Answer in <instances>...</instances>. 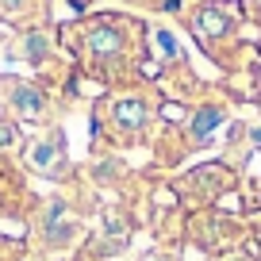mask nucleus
Segmentation results:
<instances>
[{
  "label": "nucleus",
  "instance_id": "nucleus-4",
  "mask_svg": "<svg viewBox=\"0 0 261 261\" xmlns=\"http://www.w3.org/2000/svg\"><path fill=\"white\" fill-rule=\"evenodd\" d=\"M115 119H119L123 127H142V119H146V108H142L139 100H123V104L115 108Z\"/></svg>",
  "mask_w": 261,
  "mask_h": 261
},
{
  "label": "nucleus",
  "instance_id": "nucleus-15",
  "mask_svg": "<svg viewBox=\"0 0 261 261\" xmlns=\"http://www.w3.org/2000/svg\"><path fill=\"white\" fill-rule=\"evenodd\" d=\"M0 4H4V8H8V4H12V8H16V4H19V0H0Z\"/></svg>",
  "mask_w": 261,
  "mask_h": 261
},
{
  "label": "nucleus",
  "instance_id": "nucleus-9",
  "mask_svg": "<svg viewBox=\"0 0 261 261\" xmlns=\"http://www.w3.org/2000/svg\"><path fill=\"white\" fill-rule=\"evenodd\" d=\"M42 46H46V39H42V35H27V58H39Z\"/></svg>",
  "mask_w": 261,
  "mask_h": 261
},
{
  "label": "nucleus",
  "instance_id": "nucleus-3",
  "mask_svg": "<svg viewBox=\"0 0 261 261\" xmlns=\"http://www.w3.org/2000/svg\"><path fill=\"white\" fill-rule=\"evenodd\" d=\"M89 46H92V54L112 58L115 50H119V35H115L112 27H100V31H92V35H89Z\"/></svg>",
  "mask_w": 261,
  "mask_h": 261
},
{
  "label": "nucleus",
  "instance_id": "nucleus-5",
  "mask_svg": "<svg viewBox=\"0 0 261 261\" xmlns=\"http://www.w3.org/2000/svg\"><path fill=\"white\" fill-rule=\"evenodd\" d=\"M69 227H73V219H65V207L54 200V207H50V238L62 242V238L69 234Z\"/></svg>",
  "mask_w": 261,
  "mask_h": 261
},
{
  "label": "nucleus",
  "instance_id": "nucleus-10",
  "mask_svg": "<svg viewBox=\"0 0 261 261\" xmlns=\"http://www.w3.org/2000/svg\"><path fill=\"white\" fill-rule=\"evenodd\" d=\"M12 142H16V130L8 123H0V146H12Z\"/></svg>",
  "mask_w": 261,
  "mask_h": 261
},
{
  "label": "nucleus",
  "instance_id": "nucleus-12",
  "mask_svg": "<svg viewBox=\"0 0 261 261\" xmlns=\"http://www.w3.org/2000/svg\"><path fill=\"white\" fill-rule=\"evenodd\" d=\"M165 119H180V108L177 104H165Z\"/></svg>",
  "mask_w": 261,
  "mask_h": 261
},
{
  "label": "nucleus",
  "instance_id": "nucleus-8",
  "mask_svg": "<svg viewBox=\"0 0 261 261\" xmlns=\"http://www.w3.org/2000/svg\"><path fill=\"white\" fill-rule=\"evenodd\" d=\"M219 119H223L219 112H204V115H200V119H196V135L204 139V135H207V130H212V127H215V123H219Z\"/></svg>",
  "mask_w": 261,
  "mask_h": 261
},
{
  "label": "nucleus",
  "instance_id": "nucleus-2",
  "mask_svg": "<svg viewBox=\"0 0 261 261\" xmlns=\"http://www.w3.org/2000/svg\"><path fill=\"white\" fill-rule=\"evenodd\" d=\"M27 158H31V165H35L39 173L54 177V169H58V146H54V142H35Z\"/></svg>",
  "mask_w": 261,
  "mask_h": 261
},
{
  "label": "nucleus",
  "instance_id": "nucleus-13",
  "mask_svg": "<svg viewBox=\"0 0 261 261\" xmlns=\"http://www.w3.org/2000/svg\"><path fill=\"white\" fill-rule=\"evenodd\" d=\"M253 142H257V146H261V127H257V130H253Z\"/></svg>",
  "mask_w": 261,
  "mask_h": 261
},
{
  "label": "nucleus",
  "instance_id": "nucleus-1",
  "mask_svg": "<svg viewBox=\"0 0 261 261\" xmlns=\"http://www.w3.org/2000/svg\"><path fill=\"white\" fill-rule=\"evenodd\" d=\"M8 89H12V104H16V112L23 115V119H39V112H42V96L31 89V85H23V81H16V77H8Z\"/></svg>",
  "mask_w": 261,
  "mask_h": 261
},
{
  "label": "nucleus",
  "instance_id": "nucleus-11",
  "mask_svg": "<svg viewBox=\"0 0 261 261\" xmlns=\"http://www.w3.org/2000/svg\"><path fill=\"white\" fill-rule=\"evenodd\" d=\"M223 207H227V212H238V196H234V192L223 196Z\"/></svg>",
  "mask_w": 261,
  "mask_h": 261
},
{
  "label": "nucleus",
  "instance_id": "nucleus-14",
  "mask_svg": "<svg viewBox=\"0 0 261 261\" xmlns=\"http://www.w3.org/2000/svg\"><path fill=\"white\" fill-rule=\"evenodd\" d=\"M142 261H165V257H158V253H150V257H142Z\"/></svg>",
  "mask_w": 261,
  "mask_h": 261
},
{
  "label": "nucleus",
  "instance_id": "nucleus-6",
  "mask_svg": "<svg viewBox=\"0 0 261 261\" xmlns=\"http://www.w3.org/2000/svg\"><path fill=\"white\" fill-rule=\"evenodd\" d=\"M196 27L204 35H223L227 31V19H223L219 12H200V16H196Z\"/></svg>",
  "mask_w": 261,
  "mask_h": 261
},
{
  "label": "nucleus",
  "instance_id": "nucleus-7",
  "mask_svg": "<svg viewBox=\"0 0 261 261\" xmlns=\"http://www.w3.org/2000/svg\"><path fill=\"white\" fill-rule=\"evenodd\" d=\"M154 46H158V54H162L165 62H173V58L180 54V50H177V39H173L169 31H158V35H154Z\"/></svg>",
  "mask_w": 261,
  "mask_h": 261
}]
</instances>
